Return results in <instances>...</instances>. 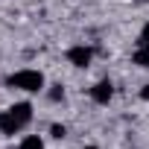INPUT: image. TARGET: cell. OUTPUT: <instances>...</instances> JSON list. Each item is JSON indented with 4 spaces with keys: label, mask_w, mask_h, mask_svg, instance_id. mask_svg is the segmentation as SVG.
Returning <instances> with one entry per match:
<instances>
[{
    "label": "cell",
    "mask_w": 149,
    "mask_h": 149,
    "mask_svg": "<svg viewBox=\"0 0 149 149\" xmlns=\"http://www.w3.org/2000/svg\"><path fill=\"white\" fill-rule=\"evenodd\" d=\"M21 149H44V140H41L38 134H26V137L21 140Z\"/></svg>",
    "instance_id": "obj_7"
},
{
    "label": "cell",
    "mask_w": 149,
    "mask_h": 149,
    "mask_svg": "<svg viewBox=\"0 0 149 149\" xmlns=\"http://www.w3.org/2000/svg\"><path fill=\"white\" fill-rule=\"evenodd\" d=\"M82 149H100V146H82Z\"/></svg>",
    "instance_id": "obj_12"
},
{
    "label": "cell",
    "mask_w": 149,
    "mask_h": 149,
    "mask_svg": "<svg viewBox=\"0 0 149 149\" xmlns=\"http://www.w3.org/2000/svg\"><path fill=\"white\" fill-rule=\"evenodd\" d=\"M132 61H134L137 67H149V47H140V44H137V50H134Z\"/></svg>",
    "instance_id": "obj_6"
},
{
    "label": "cell",
    "mask_w": 149,
    "mask_h": 149,
    "mask_svg": "<svg viewBox=\"0 0 149 149\" xmlns=\"http://www.w3.org/2000/svg\"><path fill=\"white\" fill-rule=\"evenodd\" d=\"M91 56H94L91 47H82V44L67 50V61H70L73 67H88V64H91Z\"/></svg>",
    "instance_id": "obj_3"
},
{
    "label": "cell",
    "mask_w": 149,
    "mask_h": 149,
    "mask_svg": "<svg viewBox=\"0 0 149 149\" xmlns=\"http://www.w3.org/2000/svg\"><path fill=\"white\" fill-rule=\"evenodd\" d=\"M111 97H114V85H111L108 79H100V82L91 88V100H94L97 105H108Z\"/></svg>",
    "instance_id": "obj_2"
},
{
    "label": "cell",
    "mask_w": 149,
    "mask_h": 149,
    "mask_svg": "<svg viewBox=\"0 0 149 149\" xmlns=\"http://www.w3.org/2000/svg\"><path fill=\"white\" fill-rule=\"evenodd\" d=\"M47 97H50L53 102H61V100H64V88H61V85H53V88L47 91Z\"/></svg>",
    "instance_id": "obj_8"
},
{
    "label": "cell",
    "mask_w": 149,
    "mask_h": 149,
    "mask_svg": "<svg viewBox=\"0 0 149 149\" xmlns=\"http://www.w3.org/2000/svg\"><path fill=\"white\" fill-rule=\"evenodd\" d=\"M0 132H3V134H18L21 132V120L12 114V111H0Z\"/></svg>",
    "instance_id": "obj_4"
},
{
    "label": "cell",
    "mask_w": 149,
    "mask_h": 149,
    "mask_svg": "<svg viewBox=\"0 0 149 149\" xmlns=\"http://www.w3.org/2000/svg\"><path fill=\"white\" fill-rule=\"evenodd\" d=\"M9 111H12V114L21 120V126H26V123L32 120V105H29V102H15Z\"/></svg>",
    "instance_id": "obj_5"
},
{
    "label": "cell",
    "mask_w": 149,
    "mask_h": 149,
    "mask_svg": "<svg viewBox=\"0 0 149 149\" xmlns=\"http://www.w3.org/2000/svg\"><path fill=\"white\" fill-rule=\"evenodd\" d=\"M6 82L12 88H18V91L35 94V91H44V73L41 70H18V73H12Z\"/></svg>",
    "instance_id": "obj_1"
},
{
    "label": "cell",
    "mask_w": 149,
    "mask_h": 149,
    "mask_svg": "<svg viewBox=\"0 0 149 149\" xmlns=\"http://www.w3.org/2000/svg\"><path fill=\"white\" fill-rule=\"evenodd\" d=\"M137 44H140V47H149V24L140 29V41H137Z\"/></svg>",
    "instance_id": "obj_10"
},
{
    "label": "cell",
    "mask_w": 149,
    "mask_h": 149,
    "mask_svg": "<svg viewBox=\"0 0 149 149\" xmlns=\"http://www.w3.org/2000/svg\"><path fill=\"white\" fill-rule=\"evenodd\" d=\"M50 134H53V137H58V140H61V137H67V129H64V126H61V123H53V126H50Z\"/></svg>",
    "instance_id": "obj_9"
},
{
    "label": "cell",
    "mask_w": 149,
    "mask_h": 149,
    "mask_svg": "<svg viewBox=\"0 0 149 149\" xmlns=\"http://www.w3.org/2000/svg\"><path fill=\"white\" fill-rule=\"evenodd\" d=\"M140 100H146V102H149V85H143V88H140Z\"/></svg>",
    "instance_id": "obj_11"
},
{
    "label": "cell",
    "mask_w": 149,
    "mask_h": 149,
    "mask_svg": "<svg viewBox=\"0 0 149 149\" xmlns=\"http://www.w3.org/2000/svg\"><path fill=\"white\" fill-rule=\"evenodd\" d=\"M137 3H146V0H137Z\"/></svg>",
    "instance_id": "obj_13"
}]
</instances>
